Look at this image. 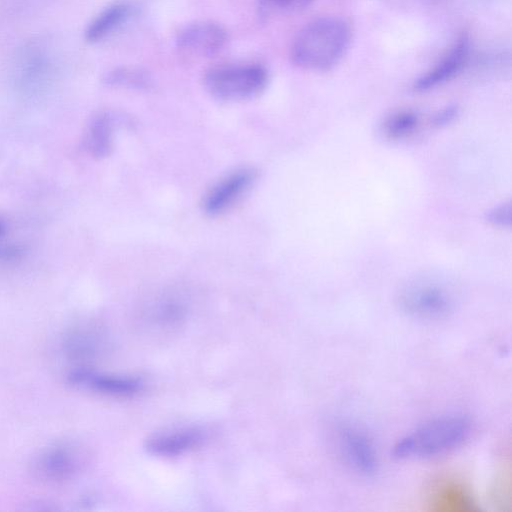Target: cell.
Returning <instances> with one entry per match:
<instances>
[{
	"label": "cell",
	"instance_id": "cell-1",
	"mask_svg": "<svg viewBox=\"0 0 512 512\" xmlns=\"http://www.w3.org/2000/svg\"><path fill=\"white\" fill-rule=\"evenodd\" d=\"M351 42V28L339 17L312 20L297 34L292 48L293 62L307 70L327 71L339 63Z\"/></svg>",
	"mask_w": 512,
	"mask_h": 512
},
{
	"label": "cell",
	"instance_id": "cell-2",
	"mask_svg": "<svg viewBox=\"0 0 512 512\" xmlns=\"http://www.w3.org/2000/svg\"><path fill=\"white\" fill-rule=\"evenodd\" d=\"M472 431L471 419L460 413L434 417L397 441L392 456L399 460L444 455L461 446Z\"/></svg>",
	"mask_w": 512,
	"mask_h": 512
},
{
	"label": "cell",
	"instance_id": "cell-3",
	"mask_svg": "<svg viewBox=\"0 0 512 512\" xmlns=\"http://www.w3.org/2000/svg\"><path fill=\"white\" fill-rule=\"evenodd\" d=\"M269 82V72L260 64H230L210 68L203 78L204 87L215 99L236 102L261 94Z\"/></svg>",
	"mask_w": 512,
	"mask_h": 512
},
{
	"label": "cell",
	"instance_id": "cell-4",
	"mask_svg": "<svg viewBox=\"0 0 512 512\" xmlns=\"http://www.w3.org/2000/svg\"><path fill=\"white\" fill-rule=\"evenodd\" d=\"M397 302L400 310L409 318L439 321L455 311L456 294L441 280L420 278L401 289Z\"/></svg>",
	"mask_w": 512,
	"mask_h": 512
},
{
	"label": "cell",
	"instance_id": "cell-5",
	"mask_svg": "<svg viewBox=\"0 0 512 512\" xmlns=\"http://www.w3.org/2000/svg\"><path fill=\"white\" fill-rule=\"evenodd\" d=\"M335 439L346 465L356 474L372 477L378 470V456L373 439L361 426L340 421L335 427Z\"/></svg>",
	"mask_w": 512,
	"mask_h": 512
},
{
	"label": "cell",
	"instance_id": "cell-6",
	"mask_svg": "<svg viewBox=\"0 0 512 512\" xmlns=\"http://www.w3.org/2000/svg\"><path fill=\"white\" fill-rule=\"evenodd\" d=\"M67 380L77 388L116 398L138 395L146 385L139 376L103 372L87 366H79L71 370Z\"/></svg>",
	"mask_w": 512,
	"mask_h": 512
},
{
	"label": "cell",
	"instance_id": "cell-7",
	"mask_svg": "<svg viewBox=\"0 0 512 512\" xmlns=\"http://www.w3.org/2000/svg\"><path fill=\"white\" fill-rule=\"evenodd\" d=\"M209 431L200 425L180 426L155 432L145 441V450L155 457L171 458L201 447Z\"/></svg>",
	"mask_w": 512,
	"mask_h": 512
},
{
	"label": "cell",
	"instance_id": "cell-8",
	"mask_svg": "<svg viewBox=\"0 0 512 512\" xmlns=\"http://www.w3.org/2000/svg\"><path fill=\"white\" fill-rule=\"evenodd\" d=\"M53 62L40 46L25 47L17 56L12 71L14 85L24 93L44 89L52 79Z\"/></svg>",
	"mask_w": 512,
	"mask_h": 512
},
{
	"label": "cell",
	"instance_id": "cell-9",
	"mask_svg": "<svg viewBox=\"0 0 512 512\" xmlns=\"http://www.w3.org/2000/svg\"><path fill=\"white\" fill-rule=\"evenodd\" d=\"M81 467V456L69 443H57L42 450L36 457L33 470L42 481L59 484L73 479Z\"/></svg>",
	"mask_w": 512,
	"mask_h": 512
},
{
	"label": "cell",
	"instance_id": "cell-10",
	"mask_svg": "<svg viewBox=\"0 0 512 512\" xmlns=\"http://www.w3.org/2000/svg\"><path fill=\"white\" fill-rule=\"evenodd\" d=\"M256 172L251 168L236 169L216 182L206 193L203 211L217 216L230 209L253 185Z\"/></svg>",
	"mask_w": 512,
	"mask_h": 512
},
{
	"label": "cell",
	"instance_id": "cell-11",
	"mask_svg": "<svg viewBox=\"0 0 512 512\" xmlns=\"http://www.w3.org/2000/svg\"><path fill=\"white\" fill-rule=\"evenodd\" d=\"M228 41L226 29L212 21H198L182 28L176 37L177 47L184 53L210 57L219 53Z\"/></svg>",
	"mask_w": 512,
	"mask_h": 512
},
{
	"label": "cell",
	"instance_id": "cell-12",
	"mask_svg": "<svg viewBox=\"0 0 512 512\" xmlns=\"http://www.w3.org/2000/svg\"><path fill=\"white\" fill-rule=\"evenodd\" d=\"M471 53V42L467 35L460 36L447 53L427 72L413 82L416 92L435 89L457 76L467 65Z\"/></svg>",
	"mask_w": 512,
	"mask_h": 512
},
{
	"label": "cell",
	"instance_id": "cell-13",
	"mask_svg": "<svg viewBox=\"0 0 512 512\" xmlns=\"http://www.w3.org/2000/svg\"><path fill=\"white\" fill-rule=\"evenodd\" d=\"M137 12L130 2L118 1L109 4L96 14L84 29V39L90 44H96L121 28Z\"/></svg>",
	"mask_w": 512,
	"mask_h": 512
},
{
	"label": "cell",
	"instance_id": "cell-14",
	"mask_svg": "<svg viewBox=\"0 0 512 512\" xmlns=\"http://www.w3.org/2000/svg\"><path fill=\"white\" fill-rule=\"evenodd\" d=\"M105 335L91 326H78L65 333L61 340L64 355L74 361H89L105 351Z\"/></svg>",
	"mask_w": 512,
	"mask_h": 512
},
{
	"label": "cell",
	"instance_id": "cell-15",
	"mask_svg": "<svg viewBox=\"0 0 512 512\" xmlns=\"http://www.w3.org/2000/svg\"><path fill=\"white\" fill-rule=\"evenodd\" d=\"M124 118L114 112L102 111L90 120L84 137V146L87 152L97 159L111 154L114 142V133Z\"/></svg>",
	"mask_w": 512,
	"mask_h": 512
},
{
	"label": "cell",
	"instance_id": "cell-16",
	"mask_svg": "<svg viewBox=\"0 0 512 512\" xmlns=\"http://www.w3.org/2000/svg\"><path fill=\"white\" fill-rule=\"evenodd\" d=\"M103 82L110 87L148 90L153 85L151 76L137 67L121 66L108 71Z\"/></svg>",
	"mask_w": 512,
	"mask_h": 512
},
{
	"label": "cell",
	"instance_id": "cell-17",
	"mask_svg": "<svg viewBox=\"0 0 512 512\" xmlns=\"http://www.w3.org/2000/svg\"><path fill=\"white\" fill-rule=\"evenodd\" d=\"M421 117L412 109H401L390 114L382 125V132L390 140H402L419 127Z\"/></svg>",
	"mask_w": 512,
	"mask_h": 512
},
{
	"label": "cell",
	"instance_id": "cell-18",
	"mask_svg": "<svg viewBox=\"0 0 512 512\" xmlns=\"http://www.w3.org/2000/svg\"><path fill=\"white\" fill-rule=\"evenodd\" d=\"M187 309L184 301L168 296L157 301L151 308V319L157 325L170 326L184 319Z\"/></svg>",
	"mask_w": 512,
	"mask_h": 512
},
{
	"label": "cell",
	"instance_id": "cell-19",
	"mask_svg": "<svg viewBox=\"0 0 512 512\" xmlns=\"http://www.w3.org/2000/svg\"><path fill=\"white\" fill-rule=\"evenodd\" d=\"M315 0H257L256 10L261 19L305 10Z\"/></svg>",
	"mask_w": 512,
	"mask_h": 512
},
{
	"label": "cell",
	"instance_id": "cell-20",
	"mask_svg": "<svg viewBox=\"0 0 512 512\" xmlns=\"http://www.w3.org/2000/svg\"><path fill=\"white\" fill-rule=\"evenodd\" d=\"M485 220L491 226L508 229L512 225V203L504 201L494 205L485 212Z\"/></svg>",
	"mask_w": 512,
	"mask_h": 512
},
{
	"label": "cell",
	"instance_id": "cell-21",
	"mask_svg": "<svg viewBox=\"0 0 512 512\" xmlns=\"http://www.w3.org/2000/svg\"><path fill=\"white\" fill-rule=\"evenodd\" d=\"M27 253V248L19 243H0V265L14 263L22 259Z\"/></svg>",
	"mask_w": 512,
	"mask_h": 512
},
{
	"label": "cell",
	"instance_id": "cell-22",
	"mask_svg": "<svg viewBox=\"0 0 512 512\" xmlns=\"http://www.w3.org/2000/svg\"><path fill=\"white\" fill-rule=\"evenodd\" d=\"M459 115V108L455 104L446 105L436 111L431 117V124L434 127L442 128L451 124Z\"/></svg>",
	"mask_w": 512,
	"mask_h": 512
},
{
	"label": "cell",
	"instance_id": "cell-23",
	"mask_svg": "<svg viewBox=\"0 0 512 512\" xmlns=\"http://www.w3.org/2000/svg\"><path fill=\"white\" fill-rule=\"evenodd\" d=\"M7 232V226L3 220L0 219V238H2Z\"/></svg>",
	"mask_w": 512,
	"mask_h": 512
}]
</instances>
